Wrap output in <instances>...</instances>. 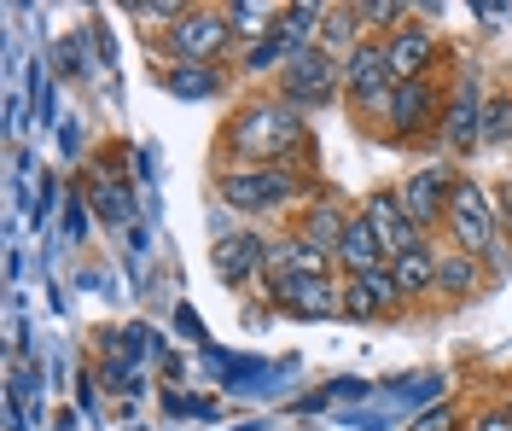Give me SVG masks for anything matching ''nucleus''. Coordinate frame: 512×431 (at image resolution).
I'll return each instance as SVG.
<instances>
[{
	"label": "nucleus",
	"instance_id": "9",
	"mask_svg": "<svg viewBox=\"0 0 512 431\" xmlns=\"http://www.w3.org/2000/svg\"><path fill=\"white\" fill-rule=\"evenodd\" d=\"M384 59H390V76L396 82H425V70L437 59V41H431V30H419V24H402V30L384 41Z\"/></svg>",
	"mask_w": 512,
	"mask_h": 431
},
{
	"label": "nucleus",
	"instance_id": "25",
	"mask_svg": "<svg viewBox=\"0 0 512 431\" xmlns=\"http://www.w3.org/2000/svg\"><path fill=\"white\" fill-rule=\"evenodd\" d=\"M501 134H512V105L507 100H489V105H483V140H501Z\"/></svg>",
	"mask_w": 512,
	"mask_h": 431
},
{
	"label": "nucleus",
	"instance_id": "7",
	"mask_svg": "<svg viewBox=\"0 0 512 431\" xmlns=\"http://www.w3.org/2000/svg\"><path fill=\"white\" fill-rule=\"evenodd\" d=\"M448 199H454V175H448L443 164L408 175V187H402V210L414 216L419 228H425V222H437V216H448Z\"/></svg>",
	"mask_w": 512,
	"mask_h": 431
},
{
	"label": "nucleus",
	"instance_id": "2",
	"mask_svg": "<svg viewBox=\"0 0 512 431\" xmlns=\"http://www.w3.org/2000/svg\"><path fill=\"white\" fill-rule=\"evenodd\" d=\"M297 175H291L286 164H262V169H233L222 181V193L233 210H274V204H286L297 199Z\"/></svg>",
	"mask_w": 512,
	"mask_h": 431
},
{
	"label": "nucleus",
	"instance_id": "17",
	"mask_svg": "<svg viewBox=\"0 0 512 431\" xmlns=\"http://www.w3.org/2000/svg\"><path fill=\"white\" fill-rule=\"evenodd\" d=\"M274 24H280V30H274L280 35V47L297 59V53H309V35H315V24H320V6H286Z\"/></svg>",
	"mask_w": 512,
	"mask_h": 431
},
{
	"label": "nucleus",
	"instance_id": "26",
	"mask_svg": "<svg viewBox=\"0 0 512 431\" xmlns=\"http://www.w3.org/2000/svg\"><path fill=\"white\" fill-rule=\"evenodd\" d=\"M82 65H88V35L59 41V70H64V76H82Z\"/></svg>",
	"mask_w": 512,
	"mask_h": 431
},
{
	"label": "nucleus",
	"instance_id": "8",
	"mask_svg": "<svg viewBox=\"0 0 512 431\" xmlns=\"http://www.w3.org/2000/svg\"><path fill=\"white\" fill-rule=\"evenodd\" d=\"M332 257L350 268V280H367V274H379V268L390 263L379 228H373L367 216H350V228H344V239H338V251H332Z\"/></svg>",
	"mask_w": 512,
	"mask_h": 431
},
{
	"label": "nucleus",
	"instance_id": "24",
	"mask_svg": "<svg viewBox=\"0 0 512 431\" xmlns=\"http://www.w3.org/2000/svg\"><path fill=\"white\" fill-rule=\"evenodd\" d=\"M280 59H291V53L280 47V35H268V41H251V53H245V70H268V65H280Z\"/></svg>",
	"mask_w": 512,
	"mask_h": 431
},
{
	"label": "nucleus",
	"instance_id": "29",
	"mask_svg": "<svg viewBox=\"0 0 512 431\" xmlns=\"http://www.w3.org/2000/svg\"><path fill=\"white\" fill-rule=\"evenodd\" d=\"M454 426V408H431L425 420H414V431H448Z\"/></svg>",
	"mask_w": 512,
	"mask_h": 431
},
{
	"label": "nucleus",
	"instance_id": "27",
	"mask_svg": "<svg viewBox=\"0 0 512 431\" xmlns=\"http://www.w3.org/2000/svg\"><path fill=\"white\" fill-rule=\"evenodd\" d=\"M355 18H361V24H396V18H408V6H396V0H373V6H355Z\"/></svg>",
	"mask_w": 512,
	"mask_h": 431
},
{
	"label": "nucleus",
	"instance_id": "20",
	"mask_svg": "<svg viewBox=\"0 0 512 431\" xmlns=\"http://www.w3.org/2000/svg\"><path fill=\"white\" fill-rule=\"evenodd\" d=\"M94 210L105 216V222H134V187H123V181H99L94 187Z\"/></svg>",
	"mask_w": 512,
	"mask_h": 431
},
{
	"label": "nucleus",
	"instance_id": "6",
	"mask_svg": "<svg viewBox=\"0 0 512 431\" xmlns=\"http://www.w3.org/2000/svg\"><path fill=\"white\" fill-rule=\"evenodd\" d=\"M227 35H233V18L227 12H181V24H175V53H187V59H216L227 53Z\"/></svg>",
	"mask_w": 512,
	"mask_h": 431
},
{
	"label": "nucleus",
	"instance_id": "18",
	"mask_svg": "<svg viewBox=\"0 0 512 431\" xmlns=\"http://www.w3.org/2000/svg\"><path fill=\"white\" fill-rule=\"evenodd\" d=\"M344 228H350V216H338L332 204H315V210H309V222H303V239H309L315 251L332 257V251H338V239H344Z\"/></svg>",
	"mask_w": 512,
	"mask_h": 431
},
{
	"label": "nucleus",
	"instance_id": "13",
	"mask_svg": "<svg viewBox=\"0 0 512 431\" xmlns=\"http://www.w3.org/2000/svg\"><path fill=\"white\" fill-rule=\"evenodd\" d=\"M443 140L448 146H472V140H483V105H478V82H472V76L460 82V100L448 105Z\"/></svg>",
	"mask_w": 512,
	"mask_h": 431
},
{
	"label": "nucleus",
	"instance_id": "19",
	"mask_svg": "<svg viewBox=\"0 0 512 431\" xmlns=\"http://www.w3.org/2000/svg\"><path fill=\"white\" fill-rule=\"evenodd\" d=\"M478 286V263L466 257V251H454V257H437V292H448V298H466Z\"/></svg>",
	"mask_w": 512,
	"mask_h": 431
},
{
	"label": "nucleus",
	"instance_id": "1",
	"mask_svg": "<svg viewBox=\"0 0 512 431\" xmlns=\"http://www.w3.org/2000/svg\"><path fill=\"white\" fill-rule=\"evenodd\" d=\"M233 152L262 158V164H280L286 152H303V123L291 111H280V105H251L233 123Z\"/></svg>",
	"mask_w": 512,
	"mask_h": 431
},
{
	"label": "nucleus",
	"instance_id": "11",
	"mask_svg": "<svg viewBox=\"0 0 512 431\" xmlns=\"http://www.w3.org/2000/svg\"><path fill=\"white\" fill-rule=\"evenodd\" d=\"M367 222L379 228V239H384V251H390V257H408V251H419V222L402 210V199L379 193V199L367 204Z\"/></svg>",
	"mask_w": 512,
	"mask_h": 431
},
{
	"label": "nucleus",
	"instance_id": "12",
	"mask_svg": "<svg viewBox=\"0 0 512 431\" xmlns=\"http://www.w3.org/2000/svg\"><path fill=\"white\" fill-rule=\"evenodd\" d=\"M280 303H291L297 315H326V309H338V292H332V280L326 274H280Z\"/></svg>",
	"mask_w": 512,
	"mask_h": 431
},
{
	"label": "nucleus",
	"instance_id": "15",
	"mask_svg": "<svg viewBox=\"0 0 512 431\" xmlns=\"http://www.w3.org/2000/svg\"><path fill=\"white\" fill-rule=\"evenodd\" d=\"M256 263H262V239H251V233H239V239H222V245H216V274H222L227 286H239Z\"/></svg>",
	"mask_w": 512,
	"mask_h": 431
},
{
	"label": "nucleus",
	"instance_id": "14",
	"mask_svg": "<svg viewBox=\"0 0 512 431\" xmlns=\"http://www.w3.org/2000/svg\"><path fill=\"white\" fill-rule=\"evenodd\" d=\"M390 303H402V286H396L390 268H379V274L344 286V309H350V315H379V309H390Z\"/></svg>",
	"mask_w": 512,
	"mask_h": 431
},
{
	"label": "nucleus",
	"instance_id": "31",
	"mask_svg": "<svg viewBox=\"0 0 512 431\" xmlns=\"http://www.w3.org/2000/svg\"><path fill=\"white\" fill-rule=\"evenodd\" d=\"M501 210H507V222H512V181L501 187Z\"/></svg>",
	"mask_w": 512,
	"mask_h": 431
},
{
	"label": "nucleus",
	"instance_id": "30",
	"mask_svg": "<svg viewBox=\"0 0 512 431\" xmlns=\"http://www.w3.org/2000/svg\"><path fill=\"white\" fill-rule=\"evenodd\" d=\"M478 431H512V414L507 408H489V414L478 420Z\"/></svg>",
	"mask_w": 512,
	"mask_h": 431
},
{
	"label": "nucleus",
	"instance_id": "16",
	"mask_svg": "<svg viewBox=\"0 0 512 431\" xmlns=\"http://www.w3.org/2000/svg\"><path fill=\"white\" fill-rule=\"evenodd\" d=\"M390 274H396L402 292H425V286H437V251L419 245V251H408V257H390Z\"/></svg>",
	"mask_w": 512,
	"mask_h": 431
},
{
	"label": "nucleus",
	"instance_id": "10",
	"mask_svg": "<svg viewBox=\"0 0 512 431\" xmlns=\"http://www.w3.org/2000/svg\"><path fill=\"white\" fill-rule=\"evenodd\" d=\"M384 117H390V129L396 134L431 129V117H437V94H431V82H396V88H390V105H384Z\"/></svg>",
	"mask_w": 512,
	"mask_h": 431
},
{
	"label": "nucleus",
	"instance_id": "4",
	"mask_svg": "<svg viewBox=\"0 0 512 431\" xmlns=\"http://www.w3.org/2000/svg\"><path fill=\"white\" fill-rule=\"evenodd\" d=\"M338 76H344V70L332 65V53H326V47H309V53L286 59V100H291V105H320V100H332Z\"/></svg>",
	"mask_w": 512,
	"mask_h": 431
},
{
	"label": "nucleus",
	"instance_id": "23",
	"mask_svg": "<svg viewBox=\"0 0 512 431\" xmlns=\"http://www.w3.org/2000/svg\"><path fill=\"white\" fill-rule=\"evenodd\" d=\"M286 257H291L286 274H326V251H315L309 239H297V245H291Z\"/></svg>",
	"mask_w": 512,
	"mask_h": 431
},
{
	"label": "nucleus",
	"instance_id": "22",
	"mask_svg": "<svg viewBox=\"0 0 512 431\" xmlns=\"http://www.w3.org/2000/svg\"><path fill=\"white\" fill-rule=\"evenodd\" d=\"M227 18H233V30H239V35H256V41H268V18H274V12H268V6H233Z\"/></svg>",
	"mask_w": 512,
	"mask_h": 431
},
{
	"label": "nucleus",
	"instance_id": "21",
	"mask_svg": "<svg viewBox=\"0 0 512 431\" xmlns=\"http://www.w3.org/2000/svg\"><path fill=\"white\" fill-rule=\"evenodd\" d=\"M169 94H181V100H210V94H216V76L204 65H187V70L169 76Z\"/></svg>",
	"mask_w": 512,
	"mask_h": 431
},
{
	"label": "nucleus",
	"instance_id": "32",
	"mask_svg": "<svg viewBox=\"0 0 512 431\" xmlns=\"http://www.w3.org/2000/svg\"><path fill=\"white\" fill-rule=\"evenodd\" d=\"M507 414H512V397H507Z\"/></svg>",
	"mask_w": 512,
	"mask_h": 431
},
{
	"label": "nucleus",
	"instance_id": "28",
	"mask_svg": "<svg viewBox=\"0 0 512 431\" xmlns=\"http://www.w3.org/2000/svg\"><path fill=\"white\" fill-rule=\"evenodd\" d=\"M105 379H111V385H117V391H128V397H134V391H140V373H134V367H128L123 356H111V367H105Z\"/></svg>",
	"mask_w": 512,
	"mask_h": 431
},
{
	"label": "nucleus",
	"instance_id": "5",
	"mask_svg": "<svg viewBox=\"0 0 512 431\" xmlns=\"http://www.w3.org/2000/svg\"><path fill=\"white\" fill-rule=\"evenodd\" d=\"M344 88H350L355 105H390V88H396V76H390V59H384V47L373 41H361L350 53V65H344Z\"/></svg>",
	"mask_w": 512,
	"mask_h": 431
},
{
	"label": "nucleus",
	"instance_id": "3",
	"mask_svg": "<svg viewBox=\"0 0 512 431\" xmlns=\"http://www.w3.org/2000/svg\"><path fill=\"white\" fill-rule=\"evenodd\" d=\"M448 228L460 239L466 257H489L495 251V210L472 181H454V199H448Z\"/></svg>",
	"mask_w": 512,
	"mask_h": 431
}]
</instances>
